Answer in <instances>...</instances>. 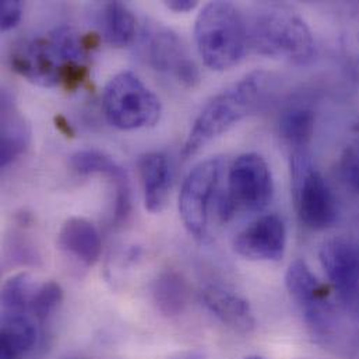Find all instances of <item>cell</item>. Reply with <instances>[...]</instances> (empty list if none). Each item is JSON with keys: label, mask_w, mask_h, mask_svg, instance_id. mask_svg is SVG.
Segmentation results:
<instances>
[{"label": "cell", "mask_w": 359, "mask_h": 359, "mask_svg": "<svg viewBox=\"0 0 359 359\" xmlns=\"http://www.w3.org/2000/svg\"><path fill=\"white\" fill-rule=\"evenodd\" d=\"M38 330L29 315H3L0 359H22L35 346Z\"/></svg>", "instance_id": "obj_17"}, {"label": "cell", "mask_w": 359, "mask_h": 359, "mask_svg": "<svg viewBox=\"0 0 359 359\" xmlns=\"http://www.w3.org/2000/svg\"><path fill=\"white\" fill-rule=\"evenodd\" d=\"M139 174L144 193V204L150 212H161L168 203L172 170L161 153H147L139 160Z\"/></svg>", "instance_id": "obj_16"}, {"label": "cell", "mask_w": 359, "mask_h": 359, "mask_svg": "<svg viewBox=\"0 0 359 359\" xmlns=\"http://www.w3.org/2000/svg\"><path fill=\"white\" fill-rule=\"evenodd\" d=\"M55 125H56V129L66 137H74V130L65 116H62V115L55 116Z\"/></svg>", "instance_id": "obj_27"}, {"label": "cell", "mask_w": 359, "mask_h": 359, "mask_svg": "<svg viewBox=\"0 0 359 359\" xmlns=\"http://www.w3.org/2000/svg\"><path fill=\"white\" fill-rule=\"evenodd\" d=\"M63 301V290L55 281H45L36 287L35 294L31 301V316L43 323L49 319V316L56 311V308Z\"/></svg>", "instance_id": "obj_22"}, {"label": "cell", "mask_w": 359, "mask_h": 359, "mask_svg": "<svg viewBox=\"0 0 359 359\" xmlns=\"http://www.w3.org/2000/svg\"><path fill=\"white\" fill-rule=\"evenodd\" d=\"M101 27L105 41L116 48L129 46L137 34V21L132 10L121 1H108L101 10Z\"/></svg>", "instance_id": "obj_18"}, {"label": "cell", "mask_w": 359, "mask_h": 359, "mask_svg": "<svg viewBox=\"0 0 359 359\" xmlns=\"http://www.w3.org/2000/svg\"><path fill=\"white\" fill-rule=\"evenodd\" d=\"M273 194L274 182L266 160L256 153L242 154L229 167L225 191L218 196V215L226 221L236 212H259Z\"/></svg>", "instance_id": "obj_6"}, {"label": "cell", "mask_w": 359, "mask_h": 359, "mask_svg": "<svg viewBox=\"0 0 359 359\" xmlns=\"http://www.w3.org/2000/svg\"><path fill=\"white\" fill-rule=\"evenodd\" d=\"M153 299L158 311L167 318H177L187 305V285L180 273L174 270L163 271L153 283Z\"/></svg>", "instance_id": "obj_19"}, {"label": "cell", "mask_w": 359, "mask_h": 359, "mask_svg": "<svg viewBox=\"0 0 359 359\" xmlns=\"http://www.w3.org/2000/svg\"><path fill=\"white\" fill-rule=\"evenodd\" d=\"M285 287L295 301L313 339L336 354L351 355L359 350V329L340 312L323 284L302 260L290 264Z\"/></svg>", "instance_id": "obj_1"}, {"label": "cell", "mask_w": 359, "mask_h": 359, "mask_svg": "<svg viewBox=\"0 0 359 359\" xmlns=\"http://www.w3.org/2000/svg\"><path fill=\"white\" fill-rule=\"evenodd\" d=\"M36 287L32 277L27 273L10 277L1 288V313L31 316V301Z\"/></svg>", "instance_id": "obj_21"}, {"label": "cell", "mask_w": 359, "mask_h": 359, "mask_svg": "<svg viewBox=\"0 0 359 359\" xmlns=\"http://www.w3.org/2000/svg\"><path fill=\"white\" fill-rule=\"evenodd\" d=\"M287 246V229L281 217L267 214L238 233L233 248L238 255L249 260L278 262Z\"/></svg>", "instance_id": "obj_10"}, {"label": "cell", "mask_w": 359, "mask_h": 359, "mask_svg": "<svg viewBox=\"0 0 359 359\" xmlns=\"http://www.w3.org/2000/svg\"><path fill=\"white\" fill-rule=\"evenodd\" d=\"M204 306L226 327L249 334L256 327V319L249 302L224 285H207L201 291Z\"/></svg>", "instance_id": "obj_13"}, {"label": "cell", "mask_w": 359, "mask_h": 359, "mask_svg": "<svg viewBox=\"0 0 359 359\" xmlns=\"http://www.w3.org/2000/svg\"><path fill=\"white\" fill-rule=\"evenodd\" d=\"M194 38L203 62L217 72L236 66L249 48L246 20L229 1H211L201 8Z\"/></svg>", "instance_id": "obj_4"}, {"label": "cell", "mask_w": 359, "mask_h": 359, "mask_svg": "<svg viewBox=\"0 0 359 359\" xmlns=\"http://www.w3.org/2000/svg\"><path fill=\"white\" fill-rule=\"evenodd\" d=\"M88 79V69L84 63H66L62 69L60 84L67 91H74Z\"/></svg>", "instance_id": "obj_24"}, {"label": "cell", "mask_w": 359, "mask_h": 359, "mask_svg": "<svg viewBox=\"0 0 359 359\" xmlns=\"http://www.w3.org/2000/svg\"><path fill=\"white\" fill-rule=\"evenodd\" d=\"M165 4L170 10L177 13H187L197 7V1L194 0H170V1H165Z\"/></svg>", "instance_id": "obj_26"}, {"label": "cell", "mask_w": 359, "mask_h": 359, "mask_svg": "<svg viewBox=\"0 0 359 359\" xmlns=\"http://www.w3.org/2000/svg\"><path fill=\"white\" fill-rule=\"evenodd\" d=\"M31 143V126L13 97L1 93L0 102V167L6 168L22 156Z\"/></svg>", "instance_id": "obj_14"}, {"label": "cell", "mask_w": 359, "mask_h": 359, "mask_svg": "<svg viewBox=\"0 0 359 359\" xmlns=\"http://www.w3.org/2000/svg\"><path fill=\"white\" fill-rule=\"evenodd\" d=\"M22 6L18 0H4L0 3V27L1 31L15 28L21 20Z\"/></svg>", "instance_id": "obj_25"}, {"label": "cell", "mask_w": 359, "mask_h": 359, "mask_svg": "<svg viewBox=\"0 0 359 359\" xmlns=\"http://www.w3.org/2000/svg\"><path fill=\"white\" fill-rule=\"evenodd\" d=\"M65 65L48 36L24 42L11 55L13 70L45 88L60 84Z\"/></svg>", "instance_id": "obj_11"}, {"label": "cell", "mask_w": 359, "mask_h": 359, "mask_svg": "<svg viewBox=\"0 0 359 359\" xmlns=\"http://www.w3.org/2000/svg\"><path fill=\"white\" fill-rule=\"evenodd\" d=\"M340 180L348 190L359 194V142L348 146L339 163Z\"/></svg>", "instance_id": "obj_23"}, {"label": "cell", "mask_w": 359, "mask_h": 359, "mask_svg": "<svg viewBox=\"0 0 359 359\" xmlns=\"http://www.w3.org/2000/svg\"><path fill=\"white\" fill-rule=\"evenodd\" d=\"M80 175H104L115 186V222L122 224L132 210V189L126 171L109 156L97 150H83L70 160Z\"/></svg>", "instance_id": "obj_12"}, {"label": "cell", "mask_w": 359, "mask_h": 359, "mask_svg": "<svg viewBox=\"0 0 359 359\" xmlns=\"http://www.w3.org/2000/svg\"><path fill=\"white\" fill-rule=\"evenodd\" d=\"M291 183L299 221L313 231L332 226L337 218V201L306 150L291 154Z\"/></svg>", "instance_id": "obj_7"}, {"label": "cell", "mask_w": 359, "mask_h": 359, "mask_svg": "<svg viewBox=\"0 0 359 359\" xmlns=\"http://www.w3.org/2000/svg\"><path fill=\"white\" fill-rule=\"evenodd\" d=\"M315 112L309 108L295 107L285 111L278 123L281 139L294 149V151L306 150L315 133Z\"/></svg>", "instance_id": "obj_20"}, {"label": "cell", "mask_w": 359, "mask_h": 359, "mask_svg": "<svg viewBox=\"0 0 359 359\" xmlns=\"http://www.w3.org/2000/svg\"><path fill=\"white\" fill-rule=\"evenodd\" d=\"M246 24L249 48L260 55L298 65L315 57L316 43L311 28L284 6L260 7Z\"/></svg>", "instance_id": "obj_3"}, {"label": "cell", "mask_w": 359, "mask_h": 359, "mask_svg": "<svg viewBox=\"0 0 359 359\" xmlns=\"http://www.w3.org/2000/svg\"><path fill=\"white\" fill-rule=\"evenodd\" d=\"M269 80L270 77L266 72L256 70L211 98L187 135L182 149V158L184 161L191 158L214 139L256 111L267 93Z\"/></svg>", "instance_id": "obj_2"}, {"label": "cell", "mask_w": 359, "mask_h": 359, "mask_svg": "<svg viewBox=\"0 0 359 359\" xmlns=\"http://www.w3.org/2000/svg\"><path fill=\"white\" fill-rule=\"evenodd\" d=\"M102 111L111 126L129 132L156 126L161 102L135 73L122 72L105 86Z\"/></svg>", "instance_id": "obj_5"}, {"label": "cell", "mask_w": 359, "mask_h": 359, "mask_svg": "<svg viewBox=\"0 0 359 359\" xmlns=\"http://www.w3.org/2000/svg\"><path fill=\"white\" fill-rule=\"evenodd\" d=\"M57 242L62 250L86 266H94L102 250L98 229L86 218L72 217L60 226Z\"/></svg>", "instance_id": "obj_15"}, {"label": "cell", "mask_w": 359, "mask_h": 359, "mask_svg": "<svg viewBox=\"0 0 359 359\" xmlns=\"http://www.w3.org/2000/svg\"><path fill=\"white\" fill-rule=\"evenodd\" d=\"M139 55L153 70L171 77L186 88H193L200 81L198 67L180 35L160 22L144 24L139 41Z\"/></svg>", "instance_id": "obj_8"}, {"label": "cell", "mask_w": 359, "mask_h": 359, "mask_svg": "<svg viewBox=\"0 0 359 359\" xmlns=\"http://www.w3.org/2000/svg\"><path fill=\"white\" fill-rule=\"evenodd\" d=\"M222 160L215 157L196 165L183 180L180 194V214L187 232L196 241L208 236L210 211L222 175Z\"/></svg>", "instance_id": "obj_9"}, {"label": "cell", "mask_w": 359, "mask_h": 359, "mask_svg": "<svg viewBox=\"0 0 359 359\" xmlns=\"http://www.w3.org/2000/svg\"><path fill=\"white\" fill-rule=\"evenodd\" d=\"M245 359H263V358H260V357H248V358H245Z\"/></svg>", "instance_id": "obj_28"}]
</instances>
